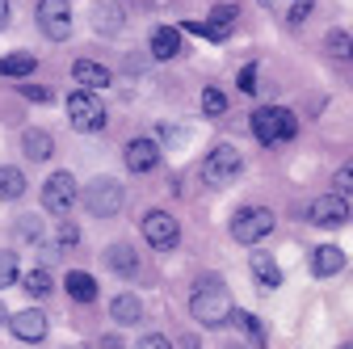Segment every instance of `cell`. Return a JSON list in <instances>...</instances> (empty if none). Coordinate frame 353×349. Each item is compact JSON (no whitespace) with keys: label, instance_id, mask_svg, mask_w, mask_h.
<instances>
[{"label":"cell","instance_id":"cell-35","mask_svg":"<svg viewBox=\"0 0 353 349\" xmlns=\"http://www.w3.org/2000/svg\"><path fill=\"white\" fill-rule=\"evenodd\" d=\"M307 13H312V0H299V5L290 9V26H299V21H303Z\"/></svg>","mask_w":353,"mask_h":349},{"label":"cell","instance_id":"cell-11","mask_svg":"<svg viewBox=\"0 0 353 349\" xmlns=\"http://www.w3.org/2000/svg\"><path fill=\"white\" fill-rule=\"evenodd\" d=\"M9 332L17 341H26V345H38L42 337H47V316H42L38 308H26V312L9 316Z\"/></svg>","mask_w":353,"mask_h":349},{"label":"cell","instance_id":"cell-18","mask_svg":"<svg viewBox=\"0 0 353 349\" xmlns=\"http://www.w3.org/2000/svg\"><path fill=\"white\" fill-rule=\"evenodd\" d=\"M110 316H114L118 324H139V320H143V299L130 295V290H126V295H114V299H110Z\"/></svg>","mask_w":353,"mask_h":349},{"label":"cell","instance_id":"cell-28","mask_svg":"<svg viewBox=\"0 0 353 349\" xmlns=\"http://www.w3.org/2000/svg\"><path fill=\"white\" fill-rule=\"evenodd\" d=\"M202 114L206 118H219V114H228V97H223V89H202Z\"/></svg>","mask_w":353,"mask_h":349},{"label":"cell","instance_id":"cell-23","mask_svg":"<svg viewBox=\"0 0 353 349\" xmlns=\"http://www.w3.org/2000/svg\"><path fill=\"white\" fill-rule=\"evenodd\" d=\"M21 194H26V177H21V168L0 164V198H21Z\"/></svg>","mask_w":353,"mask_h":349},{"label":"cell","instance_id":"cell-21","mask_svg":"<svg viewBox=\"0 0 353 349\" xmlns=\"http://www.w3.org/2000/svg\"><path fill=\"white\" fill-rule=\"evenodd\" d=\"M34 68H38V59H34L30 51H13V55H5V59H0V76H13V80L30 76Z\"/></svg>","mask_w":353,"mask_h":349},{"label":"cell","instance_id":"cell-14","mask_svg":"<svg viewBox=\"0 0 353 349\" xmlns=\"http://www.w3.org/2000/svg\"><path fill=\"white\" fill-rule=\"evenodd\" d=\"M21 148H26V156H30L34 164H42V160H51V152H55V139H51V130H42V126H26Z\"/></svg>","mask_w":353,"mask_h":349},{"label":"cell","instance_id":"cell-9","mask_svg":"<svg viewBox=\"0 0 353 349\" xmlns=\"http://www.w3.org/2000/svg\"><path fill=\"white\" fill-rule=\"evenodd\" d=\"M72 206H76V177L72 172H51L47 186H42V210L68 215Z\"/></svg>","mask_w":353,"mask_h":349},{"label":"cell","instance_id":"cell-26","mask_svg":"<svg viewBox=\"0 0 353 349\" xmlns=\"http://www.w3.org/2000/svg\"><path fill=\"white\" fill-rule=\"evenodd\" d=\"M51 286H55V282H51V274L42 270V266L26 274V290H30V299H47V295H51Z\"/></svg>","mask_w":353,"mask_h":349},{"label":"cell","instance_id":"cell-6","mask_svg":"<svg viewBox=\"0 0 353 349\" xmlns=\"http://www.w3.org/2000/svg\"><path fill=\"white\" fill-rule=\"evenodd\" d=\"M68 118H72L76 130H88V135H93V130L105 126V101L93 97V89H76L68 97Z\"/></svg>","mask_w":353,"mask_h":349},{"label":"cell","instance_id":"cell-31","mask_svg":"<svg viewBox=\"0 0 353 349\" xmlns=\"http://www.w3.org/2000/svg\"><path fill=\"white\" fill-rule=\"evenodd\" d=\"M21 97H26V101H38V106H51V101H55V89H47V84H42V89H38V84H26Z\"/></svg>","mask_w":353,"mask_h":349},{"label":"cell","instance_id":"cell-25","mask_svg":"<svg viewBox=\"0 0 353 349\" xmlns=\"http://www.w3.org/2000/svg\"><path fill=\"white\" fill-rule=\"evenodd\" d=\"M232 320H236V328L248 337V345H265V324H261L256 316H248V312H232Z\"/></svg>","mask_w":353,"mask_h":349},{"label":"cell","instance_id":"cell-33","mask_svg":"<svg viewBox=\"0 0 353 349\" xmlns=\"http://www.w3.org/2000/svg\"><path fill=\"white\" fill-rule=\"evenodd\" d=\"M135 349H172V345H168V337L148 332V337H139V345H135Z\"/></svg>","mask_w":353,"mask_h":349},{"label":"cell","instance_id":"cell-20","mask_svg":"<svg viewBox=\"0 0 353 349\" xmlns=\"http://www.w3.org/2000/svg\"><path fill=\"white\" fill-rule=\"evenodd\" d=\"M248 266H252V278H256L261 286H282V270H278V261H274L270 252H256Z\"/></svg>","mask_w":353,"mask_h":349},{"label":"cell","instance_id":"cell-1","mask_svg":"<svg viewBox=\"0 0 353 349\" xmlns=\"http://www.w3.org/2000/svg\"><path fill=\"white\" fill-rule=\"evenodd\" d=\"M190 312L198 324L206 328H219V324H228L232 320V290L223 286V278H198L194 282V295H190Z\"/></svg>","mask_w":353,"mask_h":349},{"label":"cell","instance_id":"cell-22","mask_svg":"<svg viewBox=\"0 0 353 349\" xmlns=\"http://www.w3.org/2000/svg\"><path fill=\"white\" fill-rule=\"evenodd\" d=\"M63 286H68V295H72L76 303H93V299H97V282L88 278V274H80V270H72Z\"/></svg>","mask_w":353,"mask_h":349},{"label":"cell","instance_id":"cell-13","mask_svg":"<svg viewBox=\"0 0 353 349\" xmlns=\"http://www.w3.org/2000/svg\"><path fill=\"white\" fill-rule=\"evenodd\" d=\"M88 17H93V30H97L101 38H110V34H118V30L126 26V13H122L118 0H97Z\"/></svg>","mask_w":353,"mask_h":349},{"label":"cell","instance_id":"cell-7","mask_svg":"<svg viewBox=\"0 0 353 349\" xmlns=\"http://www.w3.org/2000/svg\"><path fill=\"white\" fill-rule=\"evenodd\" d=\"M34 17H38V30L47 34L51 42H63L72 34V5H68V0H38Z\"/></svg>","mask_w":353,"mask_h":349},{"label":"cell","instance_id":"cell-27","mask_svg":"<svg viewBox=\"0 0 353 349\" xmlns=\"http://www.w3.org/2000/svg\"><path fill=\"white\" fill-rule=\"evenodd\" d=\"M17 278H21V270H17V252L0 248V290H9Z\"/></svg>","mask_w":353,"mask_h":349},{"label":"cell","instance_id":"cell-4","mask_svg":"<svg viewBox=\"0 0 353 349\" xmlns=\"http://www.w3.org/2000/svg\"><path fill=\"white\" fill-rule=\"evenodd\" d=\"M80 198H84V210H88V215H97V219H110V215L122 210L126 190H122L118 177H97V181H88V190H84Z\"/></svg>","mask_w":353,"mask_h":349},{"label":"cell","instance_id":"cell-8","mask_svg":"<svg viewBox=\"0 0 353 349\" xmlns=\"http://www.w3.org/2000/svg\"><path fill=\"white\" fill-rule=\"evenodd\" d=\"M143 240L156 252H168V248H176V240H181V228H176V219L168 210H148L143 215Z\"/></svg>","mask_w":353,"mask_h":349},{"label":"cell","instance_id":"cell-32","mask_svg":"<svg viewBox=\"0 0 353 349\" xmlns=\"http://www.w3.org/2000/svg\"><path fill=\"white\" fill-rule=\"evenodd\" d=\"M55 244H59V248H76V244H80V232H76L72 223H59V228H55Z\"/></svg>","mask_w":353,"mask_h":349},{"label":"cell","instance_id":"cell-39","mask_svg":"<svg viewBox=\"0 0 353 349\" xmlns=\"http://www.w3.org/2000/svg\"><path fill=\"white\" fill-rule=\"evenodd\" d=\"M336 349H353V341H345V345H336Z\"/></svg>","mask_w":353,"mask_h":349},{"label":"cell","instance_id":"cell-30","mask_svg":"<svg viewBox=\"0 0 353 349\" xmlns=\"http://www.w3.org/2000/svg\"><path fill=\"white\" fill-rule=\"evenodd\" d=\"M332 194H341V198L353 194V160H345V164L332 172Z\"/></svg>","mask_w":353,"mask_h":349},{"label":"cell","instance_id":"cell-12","mask_svg":"<svg viewBox=\"0 0 353 349\" xmlns=\"http://www.w3.org/2000/svg\"><path fill=\"white\" fill-rule=\"evenodd\" d=\"M122 160H126L130 172H152L160 164V143L156 139H130L126 152H122Z\"/></svg>","mask_w":353,"mask_h":349},{"label":"cell","instance_id":"cell-24","mask_svg":"<svg viewBox=\"0 0 353 349\" xmlns=\"http://www.w3.org/2000/svg\"><path fill=\"white\" fill-rule=\"evenodd\" d=\"M324 51H328L332 59L349 63V59H353V34H345V30H332V34L324 38Z\"/></svg>","mask_w":353,"mask_h":349},{"label":"cell","instance_id":"cell-3","mask_svg":"<svg viewBox=\"0 0 353 349\" xmlns=\"http://www.w3.org/2000/svg\"><path fill=\"white\" fill-rule=\"evenodd\" d=\"M240 168H244L240 152H236L232 143H219V148H210L206 160H202V181H206L210 190H223V186H232V181L240 177Z\"/></svg>","mask_w":353,"mask_h":349},{"label":"cell","instance_id":"cell-5","mask_svg":"<svg viewBox=\"0 0 353 349\" xmlns=\"http://www.w3.org/2000/svg\"><path fill=\"white\" fill-rule=\"evenodd\" d=\"M274 232V210L270 206H244L232 215V240L240 244H261Z\"/></svg>","mask_w":353,"mask_h":349},{"label":"cell","instance_id":"cell-34","mask_svg":"<svg viewBox=\"0 0 353 349\" xmlns=\"http://www.w3.org/2000/svg\"><path fill=\"white\" fill-rule=\"evenodd\" d=\"M240 89H244V93L256 89V63H244V68H240Z\"/></svg>","mask_w":353,"mask_h":349},{"label":"cell","instance_id":"cell-17","mask_svg":"<svg viewBox=\"0 0 353 349\" xmlns=\"http://www.w3.org/2000/svg\"><path fill=\"white\" fill-rule=\"evenodd\" d=\"M345 270V252L336 248V244H320L316 252H312V274L316 278H332V274H341Z\"/></svg>","mask_w":353,"mask_h":349},{"label":"cell","instance_id":"cell-37","mask_svg":"<svg viewBox=\"0 0 353 349\" xmlns=\"http://www.w3.org/2000/svg\"><path fill=\"white\" fill-rule=\"evenodd\" d=\"M9 17H13V5H9V0H0V30H9Z\"/></svg>","mask_w":353,"mask_h":349},{"label":"cell","instance_id":"cell-10","mask_svg":"<svg viewBox=\"0 0 353 349\" xmlns=\"http://www.w3.org/2000/svg\"><path fill=\"white\" fill-rule=\"evenodd\" d=\"M307 219L316 228H341L349 219V202L341 194H324V198H312V210H307Z\"/></svg>","mask_w":353,"mask_h":349},{"label":"cell","instance_id":"cell-29","mask_svg":"<svg viewBox=\"0 0 353 349\" xmlns=\"http://www.w3.org/2000/svg\"><path fill=\"white\" fill-rule=\"evenodd\" d=\"M17 240H21V244H38V240H42V219H38V215L17 219Z\"/></svg>","mask_w":353,"mask_h":349},{"label":"cell","instance_id":"cell-16","mask_svg":"<svg viewBox=\"0 0 353 349\" xmlns=\"http://www.w3.org/2000/svg\"><path fill=\"white\" fill-rule=\"evenodd\" d=\"M101 261L118 274V278H135V270H139V261H135V248L130 244H110L105 252H101Z\"/></svg>","mask_w":353,"mask_h":349},{"label":"cell","instance_id":"cell-15","mask_svg":"<svg viewBox=\"0 0 353 349\" xmlns=\"http://www.w3.org/2000/svg\"><path fill=\"white\" fill-rule=\"evenodd\" d=\"M72 80L80 84V89H101V84H110V68L97 63V59H76L72 63Z\"/></svg>","mask_w":353,"mask_h":349},{"label":"cell","instance_id":"cell-19","mask_svg":"<svg viewBox=\"0 0 353 349\" xmlns=\"http://www.w3.org/2000/svg\"><path fill=\"white\" fill-rule=\"evenodd\" d=\"M176 51H181V30H172V26L152 30V55L156 59H172Z\"/></svg>","mask_w":353,"mask_h":349},{"label":"cell","instance_id":"cell-2","mask_svg":"<svg viewBox=\"0 0 353 349\" xmlns=\"http://www.w3.org/2000/svg\"><path fill=\"white\" fill-rule=\"evenodd\" d=\"M252 135L265 143V148H274V143H290L299 135V118L282 106H261L252 110Z\"/></svg>","mask_w":353,"mask_h":349},{"label":"cell","instance_id":"cell-38","mask_svg":"<svg viewBox=\"0 0 353 349\" xmlns=\"http://www.w3.org/2000/svg\"><path fill=\"white\" fill-rule=\"evenodd\" d=\"M9 320V312H5V303H0V324H5Z\"/></svg>","mask_w":353,"mask_h":349},{"label":"cell","instance_id":"cell-40","mask_svg":"<svg viewBox=\"0 0 353 349\" xmlns=\"http://www.w3.org/2000/svg\"><path fill=\"white\" fill-rule=\"evenodd\" d=\"M261 5H265V0H261Z\"/></svg>","mask_w":353,"mask_h":349},{"label":"cell","instance_id":"cell-36","mask_svg":"<svg viewBox=\"0 0 353 349\" xmlns=\"http://www.w3.org/2000/svg\"><path fill=\"white\" fill-rule=\"evenodd\" d=\"M164 130V143H181L185 135H181V126H160Z\"/></svg>","mask_w":353,"mask_h":349}]
</instances>
